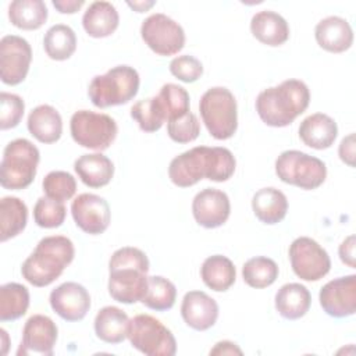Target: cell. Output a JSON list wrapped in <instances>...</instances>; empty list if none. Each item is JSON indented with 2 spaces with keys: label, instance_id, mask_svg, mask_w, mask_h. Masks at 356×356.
I'll return each mask as SVG.
<instances>
[{
  "label": "cell",
  "instance_id": "obj_1",
  "mask_svg": "<svg viewBox=\"0 0 356 356\" xmlns=\"http://www.w3.org/2000/svg\"><path fill=\"white\" fill-rule=\"evenodd\" d=\"M235 167V157L227 147L196 146L171 160L168 177L174 185L189 188L203 178L224 182L232 177Z\"/></svg>",
  "mask_w": 356,
  "mask_h": 356
},
{
  "label": "cell",
  "instance_id": "obj_2",
  "mask_svg": "<svg viewBox=\"0 0 356 356\" xmlns=\"http://www.w3.org/2000/svg\"><path fill=\"white\" fill-rule=\"evenodd\" d=\"M149 259L138 248L117 249L108 261V293L125 305L142 302L147 289Z\"/></svg>",
  "mask_w": 356,
  "mask_h": 356
},
{
  "label": "cell",
  "instance_id": "obj_3",
  "mask_svg": "<svg viewBox=\"0 0 356 356\" xmlns=\"http://www.w3.org/2000/svg\"><path fill=\"white\" fill-rule=\"evenodd\" d=\"M310 103L307 85L300 79H286L261 90L256 99V111L268 127L282 128L306 111Z\"/></svg>",
  "mask_w": 356,
  "mask_h": 356
},
{
  "label": "cell",
  "instance_id": "obj_4",
  "mask_svg": "<svg viewBox=\"0 0 356 356\" xmlns=\"http://www.w3.org/2000/svg\"><path fill=\"white\" fill-rule=\"evenodd\" d=\"M75 256L74 243L63 235L42 238L21 267L22 277L33 286H47L71 264Z\"/></svg>",
  "mask_w": 356,
  "mask_h": 356
},
{
  "label": "cell",
  "instance_id": "obj_5",
  "mask_svg": "<svg viewBox=\"0 0 356 356\" xmlns=\"http://www.w3.org/2000/svg\"><path fill=\"white\" fill-rule=\"evenodd\" d=\"M139 74L134 67L117 65L103 75H96L88 88L90 102L99 108L125 104L139 90Z\"/></svg>",
  "mask_w": 356,
  "mask_h": 356
},
{
  "label": "cell",
  "instance_id": "obj_6",
  "mask_svg": "<svg viewBox=\"0 0 356 356\" xmlns=\"http://www.w3.org/2000/svg\"><path fill=\"white\" fill-rule=\"evenodd\" d=\"M39 160V149L31 140L18 138L7 143L0 163L1 186L11 191L28 188L35 179Z\"/></svg>",
  "mask_w": 356,
  "mask_h": 356
},
{
  "label": "cell",
  "instance_id": "obj_7",
  "mask_svg": "<svg viewBox=\"0 0 356 356\" xmlns=\"http://www.w3.org/2000/svg\"><path fill=\"white\" fill-rule=\"evenodd\" d=\"M199 110L209 134L218 140L234 136L238 128L236 100L229 89L214 86L200 97Z\"/></svg>",
  "mask_w": 356,
  "mask_h": 356
},
{
  "label": "cell",
  "instance_id": "obj_8",
  "mask_svg": "<svg viewBox=\"0 0 356 356\" xmlns=\"http://www.w3.org/2000/svg\"><path fill=\"white\" fill-rule=\"evenodd\" d=\"M275 174L285 184L312 191L325 181L327 167L314 156L300 150H285L275 160Z\"/></svg>",
  "mask_w": 356,
  "mask_h": 356
},
{
  "label": "cell",
  "instance_id": "obj_9",
  "mask_svg": "<svg viewBox=\"0 0 356 356\" xmlns=\"http://www.w3.org/2000/svg\"><path fill=\"white\" fill-rule=\"evenodd\" d=\"M127 338L135 349L147 356H172L177 352V341L172 332L150 314L132 317Z\"/></svg>",
  "mask_w": 356,
  "mask_h": 356
},
{
  "label": "cell",
  "instance_id": "obj_10",
  "mask_svg": "<svg viewBox=\"0 0 356 356\" xmlns=\"http://www.w3.org/2000/svg\"><path fill=\"white\" fill-rule=\"evenodd\" d=\"M72 139L82 147L106 150L117 138L118 127L114 118L107 114L90 110H78L70 121Z\"/></svg>",
  "mask_w": 356,
  "mask_h": 356
},
{
  "label": "cell",
  "instance_id": "obj_11",
  "mask_svg": "<svg viewBox=\"0 0 356 356\" xmlns=\"http://www.w3.org/2000/svg\"><path fill=\"white\" fill-rule=\"evenodd\" d=\"M143 42L159 56H174L185 46L182 26L165 14L154 13L140 25Z\"/></svg>",
  "mask_w": 356,
  "mask_h": 356
},
{
  "label": "cell",
  "instance_id": "obj_12",
  "mask_svg": "<svg viewBox=\"0 0 356 356\" xmlns=\"http://www.w3.org/2000/svg\"><path fill=\"white\" fill-rule=\"evenodd\" d=\"M289 260L293 273L303 281H318L331 268L327 250L309 236H299L291 243Z\"/></svg>",
  "mask_w": 356,
  "mask_h": 356
},
{
  "label": "cell",
  "instance_id": "obj_13",
  "mask_svg": "<svg viewBox=\"0 0 356 356\" xmlns=\"http://www.w3.org/2000/svg\"><path fill=\"white\" fill-rule=\"evenodd\" d=\"M32 49L26 39L6 35L0 40V78L6 85L21 83L29 71Z\"/></svg>",
  "mask_w": 356,
  "mask_h": 356
},
{
  "label": "cell",
  "instance_id": "obj_14",
  "mask_svg": "<svg viewBox=\"0 0 356 356\" xmlns=\"http://www.w3.org/2000/svg\"><path fill=\"white\" fill-rule=\"evenodd\" d=\"M72 218L83 232L89 235L103 234L111 220L107 200L95 193H81L71 203Z\"/></svg>",
  "mask_w": 356,
  "mask_h": 356
},
{
  "label": "cell",
  "instance_id": "obj_15",
  "mask_svg": "<svg viewBox=\"0 0 356 356\" xmlns=\"http://www.w3.org/2000/svg\"><path fill=\"white\" fill-rule=\"evenodd\" d=\"M57 325L44 314L31 316L22 330V341L17 350L18 356H51L57 341Z\"/></svg>",
  "mask_w": 356,
  "mask_h": 356
},
{
  "label": "cell",
  "instance_id": "obj_16",
  "mask_svg": "<svg viewBox=\"0 0 356 356\" xmlns=\"http://www.w3.org/2000/svg\"><path fill=\"white\" fill-rule=\"evenodd\" d=\"M323 310L335 318L353 316L356 312V275L349 274L328 281L318 295Z\"/></svg>",
  "mask_w": 356,
  "mask_h": 356
},
{
  "label": "cell",
  "instance_id": "obj_17",
  "mask_svg": "<svg viewBox=\"0 0 356 356\" xmlns=\"http://www.w3.org/2000/svg\"><path fill=\"white\" fill-rule=\"evenodd\" d=\"M231 213L229 197L225 192L214 188H204L192 200L195 221L204 228H218L228 220Z\"/></svg>",
  "mask_w": 356,
  "mask_h": 356
},
{
  "label": "cell",
  "instance_id": "obj_18",
  "mask_svg": "<svg viewBox=\"0 0 356 356\" xmlns=\"http://www.w3.org/2000/svg\"><path fill=\"white\" fill-rule=\"evenodd\" d=\"M50 306L63 320L79 321L90 309V295L78 282H64L50 292Z\"/></svg>",
  "mask_w": 356,
  "mask_h": 356
},
{
  "label": "cell",
  "instance_id": "obj_19",
  "mask_svg": "<svg viewBox=\"0 0 356 356\" xmlns=\"http://www.w3.org/2000/svg\"><path fill=\"white\" fill-rule=\"evenodd\" d=\"M181 316L196 331L211 328L218 318V305L203 291H189L181 303Z\"/></svg>",
  "mask_w": 356,
  "mask_h": 356
},
{
  "label": "cell",
  "instance_id": "obj_20",
  "mask_svg": "<svg viewBox=\"0 0 356 356\" xmlns=\"http://www.w3.org/2000/svg\"><path fill=\"white\" fill-rule=\"evenodd\" d=\"M317 44L330 53H342L353 43V31L345 18L330 15L314 28Z\"/></svg>",
  "mask_w": 356,
  "mask_h": 356
},
{
  "label": "cell",
  "instance_id": "obj_21",
  "mask_svg": "<svg viewBox=\"0 0 356 356\" xmlns=\"http://www.w3.org/2000/svg\"><path fill=\"white\" fill-rule=\"evenodd\" d=\"M338 135L337 122L324 113H314L306 117L299 125V138L313 149L324 150L332 146Z\"/></svg>",
  "mask_w": 356,
  "mask_h": 356
},
{
  "label": "cell",
  "instance_id": "obj_22",
  "mask_svg": "<svg viewBox=\"0 0 356 356\" xmlns=\"http://www.w3.org/2000/svg\"><path fill=\"white\" fill-rule=\"evenodd\" d=\"M252 35L267 46H281L289 38V25L286 19L275 11L263 10L250 19Z\"/></svg>",
  "mask_w": 356,
  "mask_h": 356
},
{
  "label": "cell",
  "instance_id": "obj_23",
  "mask_svg": "<svg viewBox=\"0 0 356 356\" xmlns=\"http://www.w3.org/2000/svg\"><path fill=\"white\" fill-rule=\"evenodd\" d=\"M28 131L42 143H54L61 138L63 120L60 113L50 104L35 107L28 115Z\"/></svg>",
  "mask_w": 356,
  "mask_h": 356
},
{
  "label": "cell",
  "instance_id": "obj_24",
  "mask_svg": "<svg viewBox=\"0 0 356 356\" xmlns=\"http://www.w3.org/2000/svg\"><path fill=\"white\" fill-rule=\"evenodd\" d=\"M79 179L89 188H102L110 184L114 175L113 161L102 153L82 154L74 163Z\"/></svg>",
  "mask_w": 356,
  "mask_h": 356
},
{
  "label": "cell",
  "instance_id": "obj_25",
  "mask_svg": "<svg viewBox=\"0 0 356 356\" xmlns=\"http://www.w3.org/2000/svg\"><path fill=\"white\" fill-rule=\"evenodd\" d=\"M120 24L117 8L108 1H93L82 17L85 32L92 38H107Z\"/></svg>",
  "mask_w": 356,
  "mask_h": 356
},
{
  "label": "cell",
  "instance_id": "obj_26",
  "mask_svg": "<svg viewBox=\"0 0 356 356\" xmlns=\"http://www.w3.org/2000/svg\"><path fill=\"white\" fill-rule=\"evenodd\" d=\"M274 300L275 309L281 317L286 320H298L309 312L312 295L305 285L289 282L277 291Z\"/></svg>",
  "mask_w": 356,
  "mask_h": 356
},
{
  "label": "cell",
  "instance_id": "obj_27",
  "mask_svg": "<svg viewBox=\"0 0 356 356\" xmlns=\"http://www.w3.org/2000/svg\"><path fill=\"white\" fill-rule=\"evenodd\" d=\"M252 209L261 222L273 225L285 218L288 211V199L284 192L277 188H261L253 195Z\"/></svg>",
  "mask_w": 356,
  "mask_h": 356
},
{
  "label": "cell",
  "instance_id": "obj_28",
  "mask_svg": "<svg viewBox=\"0 0 356 356\" xmlns=\"http://www.w3.org/2000/svg\"><path fill=\"white\" fill-rule=\"evenodd\" d=\"M129 318L127 313L115 306H104L95 317V334L107 343H120L127 338Z\"/></svg>",
  "mask_w": 356,
  "mask_h": 356
},
{
  "label": "cell",
  "instance_id": "obj_29",
  "mask_svg": "<svg viewBox=\"0 0 356 356\" xmlns=\"http://www.w3.org/2000/svg\"><path fill=\"white\" fill-rule=\"evenodd\" d=\"M200 277L207 288L216 292H224L234 285L236 280V270L228 257L214 254L203 261L200 267Z\"/></svg>",
  "mask_w": 356,
  "mask_h": 356
},
{
  "label": "cell",
  "instance_id": "obj_30",
  "mask_svg": "<svg viewBox=\"0 0 356 356\" xmlns=\"http://www.w3.org/2000/svg\"><path fill=\"white\" fill-rule=\"evenodd\" d=\"M28 221L26 204L15 196H4L0 200V241L6 242L21 234Z\"/></svg>",
  "mask_w": 356,
  "mask_h": 356
},
{
  "label": "cell",
  "instance_id": "obj_31",
  "mask_svg": "<svg viewBox=\"0 0 356 356\" xmlns=\"http://www.w3.org/2000/svg\"><path fill=\"white\" fill-rule=\"evenodd\" d=\"M47 7L42 0H14L8 6V18L19 29H39L47 19Z\"/></svg>",
  "mask_w": 356,
  "mask_h": 356
},
{
  "label": "cell",
  "instance_id": "obj_32",
  "mask_svg": "<svg viewBox=\"0 0 356 356\" xmlns=\"http://www.w3.org/2000/svg\"><path fill=\"white\" fill-rule=\"evenodd\" d=\"M46 54L56 61L70 58L76 50V36L71 26L56 24L47 29L43 38Z\"/></svg>",
  "mask_w": 356,
  "mask_h": 356
},
{
  "label": "cell",
  "instance_id": "obj_33",
  "mask_svg": "<svg viewBox=\"0 0 356 356\" xmlns=\"http://www.w3.org/2000/svg\"><path fill=\"white\" fill-rule=\"evenodd\" d=\"M29 307V291L18 282L0 286V321H14L22 317Z\"/></svg>",
  "mask_w": 356,
  "mask_h": 356
},
{
  "label": "cell",
  "instance_id": "obj_34",
  "mask_svg": "<svg viewBox=\"0 0 356 356\" xmlns=\"http://www.w3.org/2000/svg\"><path fill=\"white\" fill-rule=\"evenodd\" d=\"M277 263L266 256H256L249 259L242 267L243 281L256 289L270 286L278 278Z\"/></svg>",
  "mask_w": 356,
  "mask_h": 356
},
{
  "label": "cell",
  "instance_id": "obj_35",
  "mask_svg": "<svg viewBox=\"0 0 356 356\" xmlns=\"http://www.w3.org/2000/svg\"><path fill=\"white\" fill-rule=\"evenodd\" d=\"M177 299V288L175 285L161 277V275H152L147 278V289L142 299V303L156 312L170 310Z\"/></svg>",
  "mask_w": 356,
  "mask_h": 356
},
{
  "label": "cell",
  "instance_id": "obj_36",
  "mask_svg": "<svg viewBox=\"0 0 356 356\" xmlns=\"http://www.w3.org/2000/svg\"><path fill=\"white\" fill-rule=\"evenodd\" d=\"M131 117L145 132H156L167 121L164 108L157 96L136 102L131 107Z\"/></svg>",
  "mask_w": 356,
  "mask_h": 356
},
{
  "label": "cell",
  "instance_id": "obj_37",
  "mask_svg": "<svg viewBox=\"0 0 356 356\" xmlns=\"http://www.w3.org/2000/svg\"><path fill=\"white\" fill-rule=\"evenodd\" d=\"M157 97L164 108L167 122L178 117H182L184 114L191 111L189 93L186 92V89H184L179 85H175V83L163 85Z\"/></svg>",
  "mask_w": 356,
  "mask_h": 356
},
{
  "label": "cell",
  "instance_id": "obj_38",
  "mask_svg": "<svg viewBox=\"0 0 356 356\" xmlns=\"http://www.w3.org/2000/svg\"><path fill=\"white\" fill-rule=\"evenodd\" d=\"M67 216V209L63 202L42 196L36 200L33 207V220L42 228L60 227Z\"/></svg>",
  "mask_w": 356,
  "mask_h": 356
},
{
  "label": "cell",
  "instance_id": "obj_39",
  "mask_svg": "<svg viewBox=\"0 0 356 356\" xmlns=\"http://www.w3.org/2000/svg\"><path fill=\"white\" fill-rule=\"evenodd\" d=\"M42 186L47 197L63 203L70 200L76 192V181L67 171H50L43 178Z\"/></svg>",
  "mask_w": 356,
  "mask_h": 356
},
{
  "label": "cell",
  "instance_id": "obj_40",
  "mask_svg": "<svg viewBox=\"0 0 356 356\" xmlns=\"http://www.w3.org/2000/svg\"><path fill=\"white\" fill-rule=\"evenodd\" d=\"M168 136L177 143L193 142L200 134V124L197 117L188 111L182 117L171 120L167 122Z\"/></svg>",
  "mask_w": 356,
  "mask_h": 356
},
{
  "label": "cell",
  "instance_id": "obj_41",
  "mask_svg": "<svg viewBox=\"0 0 356 356\" xmlns=\"http://www.w3.org/2000/svg\"><path fill=\"white\" fill-rule=\"evenodd\" d=\"M25 110L24 100L14 93H0V128L11 129L15 128L22 120Z\"/></svg>",
  "mask_w": 356,
  "mask_h": 356
},
{
  "label": "cell",
  "instance_id": "obj_42",
  "mask_svg": "<svg viewBox=\"0 0 356 356\" xmlns=\"http://www.w3.org/2000/svg\"><path fill=\"white\" fill-rule=\"evenodd\" d=\"M170 72L179 81L191 83L203 75V65L196 57L184 54L171 60Z\"/></svg>",
  "mask_w": 356,
  "mask_h": 356
},
{
  "label": "cell",
  "instance_id": "obj_43",
  "mask_svg": "<svg viewBox=\"0 0 356 356\" xmlns=\"http://www.w3.org/2000/svg\"><path fill=\"white\" fill-rule=\"evenodd\" d=\"M355 245H356V238L355 235H349L348 238H345L342 241V243L339 245L338 253H339V259L343 264H346L350 268L356 267V261H355Z\"/></svg>",
  "mask_w": 356,
  "mask_h": 356
},
{
  "label": "cell",
  "instance_id": "obj_44",
  "mask_svg": "<svg viewBox=\"0 0 356 356\" xmlns=\"http://www.w3.org/2000/svg\"><path fill=\"white\" fill-rule=\"evenodd\" d=\"M339 159L349 167H355V134L345 136L338 147Z\"/></svg>",
  "mask_w": 356,
  "mask_h": 356
},
{
  "label": "cell",
  "instance_id": "obj_45",
  "mask_svg": "<svg viewBox=\"0 0 356 356\" xmlns=\"http://www.w3.org/2000/svg\"><path fill=\"white\" fill-rule=\"evenodd\" d=\"M85 4L83 0H53L54 8L63 14H74Z\"/></svg>",
  "mask_w": 356,
  "mask_h": 356
},
{
  "label": "cell",
  "instance_id": "obj_46",
  "mask_svg": "<svg viewBox=\"0 0 356 356\" xmlns=\"http://www.w3.org/2000/svg\"><path fill=\"white\" fill-rule=\"evenodd\" d=\"M210 355H242V350L231 341H220L210 350Z\"/></svg>",
  "mask_w": 356,
  "mask_h": 356
},
{
  "label": "cell",
  "instance_id": "obj_47",
  "mask_svg": "<svg viewBox=\"0 0 356 356\" xmlns=\"http://www.w3.org/2000/svg\"><path fill=\"white\" fill-rule=\"evenodd\" d=\"M131 8H134L136 13H145L150 7L154 6V1H128L127 3Z\"/></svg>",
  "mask_w": 356,
  "mask_h": 356
},
{
  "label": "cell",
  "instance_id": "obj_48",
  "mask_svg": "<svg viewBox=\"0 0 356 356\" xmlns=\"http://www.w3.org/2000/svg\"><path fill=\"white\" fill-rule=\"evenodd\" d=\"M0 334H1V338H3V343H4V349H3V355L7 352V332L4 328L0 330Z\"/></svg>",
  "mask_w": 356,
  "mask_h": 356
}]
</instances>
